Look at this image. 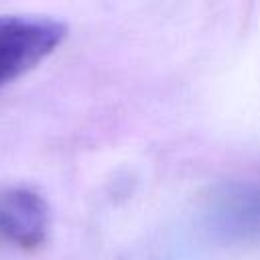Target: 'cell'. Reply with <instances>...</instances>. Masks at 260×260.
I'll use <instances>...</instances> for the list:
<instances>
[{
	"instance_id": "1",
	"label": "cell",
	"mask_w": 260,
	"mask_h": 260,
	"mask_svg": "<svg viewBox=\"0 0 260 260\" xmlns=\"http://www.w3.org/2000/svg\"><path fill=\"white\" fill-rule=\"evenodd\" d=\"M65 35V24L47 16H0V87L37 67Z\"/></svg>"
},
{
	"instance_id": "2",
	"label": "cell",
	"mask_w": 260,
	"mask_h": 260,
	"mask_svg": "<svg viewBox=\"0 0 260 260\" xmlns=\"http://www.w3.org/2000/svg\"><path fill=\"white\" fill-rule=\"evenodd\" d=\"M49 207L30 187H6L0 191V240L30 250L47 240Z\"/></svg>"
}]
</instances>
